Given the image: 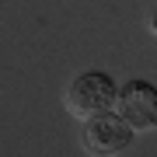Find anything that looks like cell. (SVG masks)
Returning <instances> with one entry per match:
<instances>
[{"label":"cell","mask_w":157,"mask_h":157,"mask_svg":"<svg viewBox=\"0 0 157 157\" xmlns=\"http://www.w3.org/2000/svg\"><path fill=\"white\" fill-rule=\"evenodd\" d=\"M115 94H119V84L108 73L87 70V73H80V77H73V84L67 87V108L80 119V122H87V119H94V115L112 112L115 108Z\"/></svg>","instance_id":"obj_1"},{"label":"cell","mask_w":157,"mask_h":157,"mask_svg":"<svg viewBox=\"0 0 157 157\" xmlns=\"http://www.w3.org/2000/svg\"><path fill=\"white\" fill-rule=\"evenodd\" d=\"M112 112L133 129V133H147L157 126V87L147 80H129L119 87L115 108Z\"/></svg>","instance_id":"obj_2"},{"label":"cell","mask_w":157,"mask_h":157,"mask_svg":"<svg viewBox=\"0 0 157 157\" xmlns=\"http://www.w3.org/2000/svg\"><path fill=\"white\" fill-rule=\"evenodd\" d=\"M129 140H133V129H129L115 112L94 115L87 119L84 129H80V143L91 157H115L119 150H126Z\"/></svg>","instance_id":"obj_3"},{"label":"cell","mask_w":157,"mask_h":157,"mask_svg":"<svg viewBox=\"0 0 157 157\" xmlns=\"http://www.w3.org/2000/svg\"><path fill=\"white\" fill-rule=\"evenodd\" d=\"M150 28H154V32H157V11H154V17H150Z\"/></svg>","instance_id":"obj_4"}]
</instances>
